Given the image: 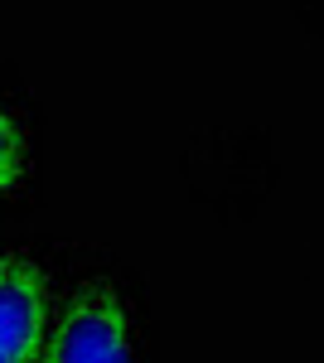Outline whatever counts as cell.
<instances>
[{"label": "cell", "mask_w": 324, "mask_h": 363, "mask_svg": "<svg viewBox=\"0 0 324 363\" xmlns=\"http://www.w3.org/2000/svg\"><path fill=\"white\" fill-rule=\"evenodd\" d=\"M39 363H131V310L107 281H82L49 315Z\"/></svg>", "instance_id": "obj_1"}, {"label": "cell", "mask_w": 324, "mask_h": 363, "mask_svg": "<svg viewBox=\"0 0 324 363\" xmlns=\"http://www.w3.org/2000/svg\"><path fill=\"white\" fill-rule=\"evenodd\" d=\"M49 315L44 267L25 252H0V363H39Z\"/></svg>", "instance_id": "obj_2"}, {"label": "cell", "mask_w": 324, "mask_h": 363, "mask_svg": "<svg viewBox=\"0 0 324 363\" xmlns=\"http://www.w3.org/2000/svg\"><path fill=\"white\" fill-rule=\"evenodd\" d=\"M20 179H25V131H20L15 112L0 102V199L10 194Z\"/></svg>", "instance_id": "obj_3"}]
</instances>
